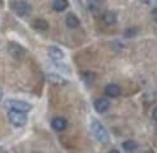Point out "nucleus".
Wrapping results in <instances>:
<instances>
[{
  "label": "nucleus",
  "instance_id": "obj_15",
  "mask_svg": "<svg viewBox=\"0 0 157 153\" xmlns=\"http://www.w3.org/2000/svg\"><path fill=\"white\" fill-rule=\"evenodd\" d=\"M68 5H69L68 0H52V4H51L52 9L55 12H59V13L64 12L67 8H68Z\"/></svg>",
  "mask_w": 157,
  "mask_h": 153
},
{
  "label": "nucleus",
  "instance_id": "obj_5",
  "mask_svg": "<svg viewBox=\"0 0 157 153\" xmlns=\"http://www.w3.org/2000/svg\"><path fill=\"white\" fill-rule=\"evenodd\" d=\"M8 50H9L10 55L13 58H15V59H19V58H22L26 54V49L22 47L21 45L15 43V42H10L9 45H8Z\"/></svg>",
  "mask_w": 157,
  "mask_h": 153
},
{
  "label": "nucleus",
  "instance_id": "obj_3",
  "mask_svg": "<svg viewBox=\"0 0 157 153\" xmlns=\"http://www.w3.org/2000/svg\"><path fill=\"white\" fill-rule=\"evenodd\" d=\"M8 119L12 122V125L17 126V128H22L27 124V114L26 112H21V111H17V110H9L8 112Z\"/></svg>",
  "mask_w": 157,
  "mask_h": 153
},
{
  "label": "nucleus",
  "instance_id": "obj_22",
  "mask_svg": "<svg viewBox=\"0 0 157 153\" xmlns=\"http://www.w3.org/2000/svg\"><path fill=\"white\" fill-rule=\"evenodd\" d=\"M109 153H120V152L117 151V149H111V151H110Z\"/></svg>",
  "mask_w": 157,
  "mask_h": 153
},
{
  "label": "nucleus",
  "instance_id": "obj_8",
  "mask_svg": "<svg viewBox=\"0 0 157 153\" xmlns=\"http://www.w3.org/2000/svg\"><path fill=\"white\" fill-rule=\"evenodd\" d=\"M93 106H95V110L98 114H105L110 107V102L106 98H97L96 101L93 102Z\"/></svg>",
  "mask_w": 157,
  "mask_h": 153
},
{
  "label": "nucleus",
  "instance_id": "obj_4",
  "mask_svg": "<svg viewBox=\"0 0 157 153\" xmlns=\"http://www.w3.org/2000/svg\"><path fill=\"white\" fill-rule=\"evenodd\" d=\"M8 107L12 110H17L21 112H28L31 109H32V105L26 102V101H21V99H9L6 102Z\"/></svg>",
  "mask_w": 157,
  "mask_h": 153
},
{
  "label": "nucleus",
  "instance_id": "obj_9",
  "mask_svg": "<svg viewBox=\"0 0 157 153\" xmlns=\"http://www.w3.org/2000/svg\"><path fill=\"white\" fill-rule=\"evenodd\" d=\"M120 92H121L120 87L117 86V84H115V83H110L105 87V93L110 98H116L117 96L120 95Z\"/></svg>",
  "mask_w": 157,
  "mask_h": 153
},
{
  "label": "nucleus",
  "instance_id": "obj_23",
  "mask_svg": "<svg viewBox=\"0 0 157 153\" xmlns=\"http://www.w3.org/2000/svg\"><path fill=\"white\" fill-rule=\"evenodd\" d=\"M3 99V91H2V88H0V101Z\"/></svg>",
  "mask_w": 157,
  "mask_h": 153
},
{
  "label": "nucleus",
  "instance_id": "obj_20",
  "mask_svg": "<svg viewBox=\"0 0 157 153\" xmlns=\"http://www.w3.org/2000/svg\"><path fill=\"white\" fill-rule=\"evenodd\" d=\"M151 17H152V19L157 23V6L152 9V12H151Z\"/></svg>",
  "mask_w": 157,
  "mask_h": 153
},
{
  "label": "nucleus",
  "instance_id": "obj_12",
  "mask_svg": "<svg viewBox=\"0 0 157 153\" xmlns=\"http://www.w3.org/2000/svg\"><path fill=\"white\" fill-rule=\"evenodd\" d=\"M87 6H88V10L92 14H97L102 9V2L101 0H88Z\"/></svg>",
  "mask_w": 157,
  "mask_h": 153
},
{
  "label": "nucleus",
  "instance_id": "obj_1",
  "mask_svg": "<svg viewBox=\"0 0 157 153\" xmlns=\"http://www.w3.org/2000/svg\"><path fill=\"white\" fill-rule=\"evenodd\" d=\"M91 130H92L93 135H95V138L100 143H102V144L110 143V134L106 130V128L101 124L100 121L93 120L92 124H91Z\"/></svg>",
  "mask_w": 157,
  "mask_h": 153
},
{
  "label": "nucleus",
  "instance_id": "obj_19",
  "mask_svg": "<svg viewBox=\"0 0 157 153\" xmlns=\"http://www.w3.org/2000/svg\"><path fill=\"white\" fill-rule=\"evenodd\" d=\"M139 2L146 4V5H153V4L157 3V0H139Z\"/></svg>",
  "mask_w": 157,
  "mask_h": 153
},
{
  "label": "nucleus",
  "instance_id": "obj_18",
  "mask_svg": "<svg viewBox=\"0 0 157 153\" xmlns=\"http://www.w3.org/2000/svg\"><path fill=\"white\" fill-rule=\"evenodd\" d=\"M138 147V144L136 140H125L123 143V148L127 151V152H133V151H136Z\"/></svg>",
  "mask_w": 157,
  "mask_h": 153
},
{
  "label": "nucleus",
  "instance_id": "obj_6",
  "mask_svg": "<svg viewBox=\"0 0 157 153\" xmlns=\"http://www.w3.org/2000/svg\"><path fill=\"white\" fill-rule=\"evenodd\" d=\"M48 54H49L50 59L55 60V61H60L65 56L64 51H63L60 47H58V46H49L48 47Z\"/></svg>",
  "mask_w": 157,
  "mask_h": 153
},
{
  "label": "nucleus",
  "instance_id": "obj_7",
  "mask_svg": "<svg viewBox=\"0 0 157 153\" xmlns=\"http://www.w3.org/2000/svg\"><path fill=\"white\" fill-rule=\"evenodd\" d=\"M51 126L54 130H56V132H64L68 126V121H67V119L61 118V116H56L51 120Z\"/></svg>",
  "mask_w": 157,
  "mask_h": 153
},
{
  "label": "nucleus",
  "instance_id": "obj_21",
  "mask_svg": "<svg viewBox=\"0 0 157 153\" xmlns=\"http://www.w3.org/2000/svg\"><path fill=\"white\" fill-rule=\"evenodd\" d=\"M152 118H153V120H156L157 121V107L153 110V112H152Z\"/></svg>",
  "mask_w": 157,
  "mask_h": 153
},
{
  "label": "nucleus",
  "instance_id": "obj_14",
  "mask_svg": "<svg viewBox=\"0 0 157 153\" xmlns=\"http://www.w3.org/2000/svg\"><path fill=\"white\" fill-rule=\"evenodd\" d=\"M81 76H82V80L84 82L86 86H92L96 80V74L93 72H90V70H84L81 74Z\"/></svg>",
  "mask_w": 157,
  "mask_h": 153
},
{
  "label": "nucleus",
  "instance_id": "obj_24",
  "mask_svg": "<svg viewBox=\"0 0 157 153\" xmlns=\"http://www.w3.org/2000/svg\"><path fill=\"white\" fill-rule=\"evenodd\" d=\"M140 153H147V152H140Z\"/></svg>",
  "mask_w": 157,
  "mask_h": 153
},
{
  "label": "nucleus",
  "instance_id": "obj_13",
  "mask_svg": "<svg viewBox=\"0 0 157 153\" xmlns=\"http://www.w3.org/2000/svg\"><path fill=\"white\" fill-rule=\"evenodd\" d=\"M102 21L105 22V24L113 26V24H115L116 21H117V15H116V13L113 12V10H107V12H105L104 15H102Z\"/></svg>",
  "mask_w": 157,
  "mask_h": 153
},
{
  "label": "nucleus",
  "instance_id": "obj_16",
  "mask_svg": "<svg viewBox=\"0 0 157 153\" xmlns=\"http://www.w3.org/2000/svg\"><path fill=\"white\" fill-rule=\"evenodd\" d=\"M65 23H67V26H68L69 28L74 29V28H77L78 26H79V19H78V17H77L75 14L68 13L67 18H65Z\"/></svg>",
  "mask_w": 157,
  "mask_h": 153
},
{
  "label": "nucleus",
  "instance_id": "obj_11",
  "mask_svg": "<svg viewBox=\"0 0 157 153\" xmlns=\"http://www.w3.org/2000/svg\"><path fill=\"white\" fill-rule=\"evenodd\" d=\"M32 27L40 32H45V31L49 29V23L48 21H45L44 18H36L33 22H32Z\"/></svg>",
  "mask_w": 157,
  "mask_h": 153
},
{
  "label": "nucleus",
  "instance_id": "obj_2",
  "mask_svg": "<svg viewBox=\"0 0 157 153\" xmlns=\"http://www.w3.org/2000/svg\"><path fill=\"white\" fill-rule=\"evenodd\" d=\"M10 8L15 14L19 15V17H27V15H29L31 12H32L31 4L25 2V0H13L10 3Z\"/></svg>",
  "mask_w": 157,
  "mask_h": 153
},
{
  "label": "nucleus",
  "instance_id": "obj_10",
  "mask_svg": "<svg viewBox=\"0 0 157 153\" xmlns=\"http://www.w3.org/2000/svg\"><path fill=\"white\" fill-rule=\"evenodd\" d=\"M48 80L52 84H55V86H65V84L68 83V80L65 78H63V76L58 73H50L48 74Z\"/></svg>",
  "mask_w": 157,
  "mask_h": 153
},
{
  "label": "nucleus",
  "instance_id": "obj_17",
  "mask_svg": "<svg viewBox=\"0 0 157 153\" xmlns=\"http://www.w3.org/2000/svg\"><path fill=\"white\" fill-rule=\"evenodd\" d=\"M52 66L56 69L58 72H60V73H64V74H70V68L68 66V65H65V64H61L60 61H52Z\"/></svg>",
  "mask_w": 157,
  "mask_h": 153
}]
</instances>
